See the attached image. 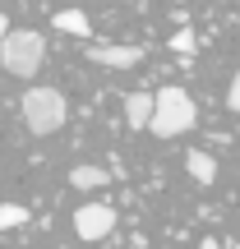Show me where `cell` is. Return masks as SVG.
Returning <instances> with one entry per match:
<instances>
[{"label": "cell", "mask_w": 240, "mask_h": 249, "mask_svg": "<svg viewBox=\"0 0 240 249\" xmlns=\"http://www.w3.org/2000/svg\"><path fill=\"white\" fill-rule=\"evenodd\" d=\"M194 124H199L194 97H189L180 83H166V88L152 92V120H148V129L157 134V139H180V134H189Z\"/></svg>", "instance_id": "cell-1"}, {"label": "cell", "mask_w": 240, "mask_h": 249, "mask_svg": "<svg viewBox=\"0 0 240 249\" xmlns=\"http://www.w3.org/2000/svg\"><path fill=\"white\" fill-rule=\"evenodd\" d=\"M42 55H46V37L33 33V28H9L0 37V65L14 79H33L42 70Z\"/></svg>", "instance_id": "cell-2"}, {"label": "cell", "mask_w": 240, "mask_h": 249, "mask_svg": "<svg viewBox=\"0 0 240 249\" xmlns=\"http://www.w3.org/2000/svg\"><path fill=\"white\" fill-rule=\"evenodd\" d=\"M70 116V102H65L60 88H28L23 92V124L37 134V139H46V134H55Z\"/></svg>", "instance_id": "cell-3"}, {"label": "cell", "mask_w": 240, "mask_h": 249, "mask_svg": "<svg viewBox=\"0 0 240 249\" xmlns=\"http://www.w3.org/2000/svg\"><path fill=\"white\" fill-rule=\"evenodd\" d=\"M116 231V208L111 203H83L74 213V235L79 240H107Z\"/></svg>", "instance_id": "cell-4"}, {"label": "cell", "mask_w": 240, "mask_h": 249, "mask_svg": "<svg viewBox=\"0 0 240 249\" xmlns=\"http://www.w3.org/2000/svg\"><path fill=\"white\" fill-rule=\"evenodd\" d=\"M88 60L107 70H134L143 60V46H88Z\"/></svg>", "instance_id": "cell-5"}, {"label": "cell", "mask_w": 240, "mask_h": 249, "mask_svg": "<svg viewBox=\"0 0 240 249\" xmlns=\"http://www.w3.org/2000/svg\"><path fill=\"white\" fill-rule=\"evenodd\" d=\"M152 120V92H129L125 97V124L129 129H148Z\"/></svg>", "instance_id": "cell-6"}, {"label": "cell", "mask_w": 240, "mask_h": 249, "mask_svg": "<svg viewBox=\"0 0 240 249\" xmlns=\"http://www.w3.org/2000/svg\"><path fill=\"white\" fill-rule=\"evenodd\" d=\"M185 171L199 180V185H213V180H217V157H213V152H199V148H189V157H185Z\"/></svg>", "instance_id": "cell-7"}, {"label": "cell", "mask_w": 240, "mask_h": 249, "mask_svg": "<svg viewBox=\"0 0 240 249\" xmlns=\"http://www.w3.org/2000/svg\"><path fill=\"white\" fill-rule=\"evenodd\" d=\"M70 185L79 189V194H88V189L111 185V171H107V166H74V171H70Z\"/></svg>", "instance_id": "cell-8"}, {"label": "cell", "mask_w": 240, "mask_h": 249, "mask_svg": "<svg viewBox=\"0 0 240 249\" xmlns=\"http://www.w3.org/2000/svg\"><path fill=\"white\" fill-rule=\"evenodd\" d=\"M55 28L70 33V37H88V33H92V23H88L83 9H60V14H55Z\"/></svg>", "instance_id": "cell-9"}, {"label": "cell", "mask_w": 240, "mask_h": 249, "mask_svg": "<svg viewBox=\"0 0 240 249\" xmlns=\"http://www.w3.org/2000/svg\"><path fill=\"white\" fill-rule=\"evenodd\" d=\"M28 222V208L23 203H0V231H14V226Z\"/></svg>", "instance_id": "cell-10"}, {"label": "cell", "mask_w": 240, "mask_h": 249, "mask_svg": "<svg viewBox=\"0 0 240 249\" xmlns=\"http://www.w3.org/2000/svg\"><path fill=\"white\" fill-rule=\"evenodd\" d=\"M171 51H176V55H194L199 51V37L189 33V28H180V33L171 37Z\"/></svg>", "instance_id": "cell-11"}, {"label": "cell", "mask_w": 240, "mask_h": 249, "mask_svg": "<svg viewBox=\"0 0 240 249\" xmlns=\"http://www.w3.org/2000/svg\"><path fill=\"white\" fill-rule=\"evenodd\" d=\"M226 102H231V111H236V116H240V74H236V79H231V92H226Z\"/></svg>", "instance_id": "cell-12"}, {"label": "cell", "mask_w": 240, "mask_h": 249, "mask_svg": "<svg viewBox=\"0 0 240 249\" xmlns=\"http://www.w3.org/2000/svg\"><path fill=\"white\" fill-rule=\"evenodd\" d=\"M199 249H222V240H213V235H208V240H203V245H199Z\"/></svg>", "instance_id": "cell-13"}, {"label": "cell", "mask_w": 240, "mask_h": 249, "mask_svg": "<svg viewBox=\"0 0 240 249\" xmlns=\"http://www.w3.org/2000/svg\"><path fill=\"white\" fill-rule=\"evenodd\" d=\"M5 33H9V18H5V14H0V37H5Z\"/></svg>", "instance_id": "cell-14"}, {"label": "cell", "mask_w": 240, "mask_h": 249, "mask_svg": "<svg viewBox=\"0 0 240 249\" xmlns=\"http://www.w3.org/2000/svg\"><path fill=\"white\" fill-rule=\"evenodd\" d=\"M180 5H185V0H180Z\"/></svg>", "instance_id": "cell-15"}]
</instances>
